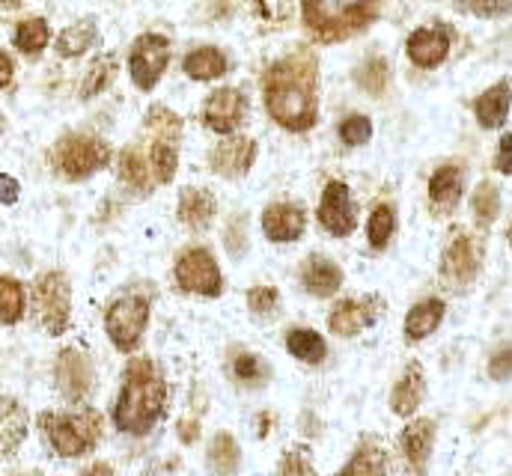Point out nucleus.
Masks as SVG:
<instances>
[{
	"label": "nucleus",
	"instance_id": "1",
	"mask_svg": "<svg viewBox=\"0 0 512 476\" xmlns=\"http://www.w3.org/2000/svg\"><path fill=\"white\" fill-rule=\"evenodd\" d=\"M265 108L289 131H310L316 125V60L307 51H292L268 69Z\"/></svg>",
	"mask_w": 512,
	"mask_h": 476
},
{
	"label": "nucleus",
	"instance_id": "2",
	"mask_svg": "<svg viewBox=\"0 0 512 476\" xmlns=\"http://www.w3.org/2000/svg\"><path fill=\"white\" fill-rule=\"evenodd\" d=\"M167 381L149 357L131 360L123 372L120 396L114 405V423L126 435H146L164 414Z\"/></svg>",
	"mask_w": 512,
	"mask_h": 476
},
{
	"label": "nucleus",
	"instance_id": "3",
	"mask_svg": "<svg viewBox=\"0 0 512 476\" xmlns=\"http://www.w3.org/2000/svg\"><path fill=\"white\" fill-rule=\"evenodd\" d=\"M304 24L319 42H340L361 33L382 9L384 0H301Z\"/></svg>",
	"mask_w": 512,
	"mask_h": 476
},
{
	"label": "nucleus",
	"instance_id": "4",
	"mask_svg": "<svg viewBox=\"0 0 512 476\" xmlns=\"http://www.w3.org/2000/svg\"><path fill=\"white\" fill-rule=\"evenodd\" d=\"M39 426H42L51 450L63 459H78V456L90 453L102 438V420L96 411H84V414L45 411L39 417Z\"/></svg>",
	"mask_w": 512,
	"mask_h": 476
},
{
	"label": "nucleus",
	"instance_id": "5",
	"mask_svg": "<svg viewBox=\"0 0 512 476\" xmlns=\"http://www.w3.org/2000/svg\"><path fill=\"white\" fill-rule=\"evenodd\" d=\"M111 158L114 149L96 134H66L51 149V167L69 182L90 179L93 173L105 170Z\"/></svg>",
	"mask_w": 512,
	"mask_h": 476
},
{
	"label": "nucleus",
	"instance_id": "6",
	"mask_svg": "<svg viewBox=\"0 0 512 476\" xmlns=\"http://www.w3.org/2000/svg\"><path fill=\"white\" fill-rule=\"evenodd\" d=\"M33 319L51 334L60 337L72 322V289L63 271H45L33 283Z\"/></svg>",
	"mask_w": 512,
	"mask_h": 476
},
{
	"label": "nucleus",
	"instance_id": "7",
	"mask_svg": "<svg viewBox=\"0 0 512 476\" xmlns=\"http://www.w3.org/2000/svg\"><path fill=\"white\" fill-rule=\"evenodd\" d=\"M146 128L152 131V149H149V167L152 179L167 185L176 176L179 167V140H182V119L167 108H152L146 117Z\"/></svg>",
	"mask_w": 512,
	"mask_h": 476
},
{
	"label": "nucleus",
	"instance_id": "8",
	"mask_svg": "<svg viewBox=\"0 0 512 476\" xmlns=\"http://www.w3.org/2000/svg\"><path fill=\"white\" fill-rule=\"evenodd\" d=\"M146 322H149V298L146 295H123L105 313L108 340L120 352H134L143 340Z\"/></svg>",
	"mask_w": 512,
	"mask_h": 476
},
{
	"label": "nucleus",
	"instance_id": "9",
	"mask_svg": "<svg viewBox=\"0 0 512 476\" xmlns=\"http://www.w3.org/2000/svg\"><path fill=\"white\" fill-rule=\"evenodd\" d=\"M173 277H176V286L182 292H191V295L218 298L224 292L221 268H218L215 256L206 247H191V250L179 253Z\"/></svg>",
	"mask_w": 512,
	"mask_h": 476
},
{
	"label": "nucleus",
	"instance_id": "10",
	"mask_svg": "<svg viewBox=\"0 0 512 476\" xmlns=\"http://www.w3.org/2000/svg\"><path fill=\"white\" fill-rule=\"evenodd\" d=\"M167 63H170V39H164L161 33H143L134 39L128 54V72L137 90L149 93L167 72Z\"/></svg>",
	"mask_w": 512,
	"mask_h": 476
},
{
	"label": "nucleus",
	"instance_id": "11",
	"mask_svg": "<svg viewBox=\"0 0 512 476\" xmlns=\"http://www.w3.org/2000/svg\"><path fill=\"white\" fill-rule=\"evenodd\" d=\"M319 224L325 233L346 238L358 227V206L346 182H328L319 200Z\"/></svg>",
	"mask_w": 512,
	"mask_h": 476
},
{
	"label": "nucleus",
	"instance_id": "12",
	"mask_svg": "<svg viewBox=\"0 0 512 476\" xmlns=\"http://www.w3.org/2000/svg\"><path fill=\"white\" fill-rule=\"evenodd\" d=\"M480 262H483L480 244L471 236L462 233V236H456L447 244V250H444V256H441V277H444L447 283H453V286L462 289V286H468V283L477 280Z\"/></svg>",
	"mask_w": 512,
	"mask_h": 476
},
{
	"label": "nucleus",
	"instance_id": "13",
	"mask_svg": "<svg viewBox=\"0 0 512 476\" xmlns=\"http://www.w3.org/2000/svg\"><path fill=\"white\" fill-rule=\"evenodd\" d=\"M54 378H57V390L63 393V399L69 402H81L90 396L93 390V363L81 355L78 349H63L54 360Z\"/></svg>",
	"mask_w": 512,
	"mask_h": 476
},
{
	"label": "nucleus",
	"instance_id": "14",
	"mask_svg": "<svg viewBox=\"0 0 512 476\" xmlns=\"http://www.w3.org/2000/svg\"><path fill=\"white\" fill-rule=\"evenodd\" d=\"M382 313V298H343L328 316V328L337 337H358Z\"/></svg>",
	"mask_w": 512,
	"mask_h": 476
},
{
	"label": "nucleus",
	"instance_id": "15",
	"mask_svg": "<svg viewBox=\"0 0 512 476\" xmlns=\"http://www.w3.org/2000/svg\"><path fill=\"white\" fill-rule=\"evenodd\" d=\"M248 114V102L236 87H221L206 99V111L203 119L212 131L218 134H233Z\"/></svg>",
	"mask_w": 512,
	"mask_h": 476
},
{
	"label": "nucleus",
	"instance_id": "16",
	"mask_svg": "<svg viewBox=\"0 0 512 476\" xmlns=\"http://www.w3.org/2000/svg\"><path fill=\"white\" fill-rule=\"evenodd\" d=\"M254 158H256L254 140H251V137H239V134H233V137L221 140V143L212 149L209 164H212V170H215L218 176H224V179H239V176H245V173L254 167Z\"/></svg>",
	"mask_w": 512,
	"mask_h": 476
},
{
	"label": "nucleus",
	"instance_id": "17",
	"mask_svg": "<svg viewBox=\"0 0 512 476\" xmlns=\"http://www.w3.org/2000/svg\"><path fill=\"white\" fill-rule=\"evenodd\" d=\"M405 51H408V57H411L414 66L435 69L450 54V33H447V27H420V30H414L408 36Z\"/></svg>",
	"mask_w": 512,
	"mask_h": 476
},
{
	"label": "nucleus",
	"instance_id": "18",
	"mask_svg": "<svg viewBox=\"0 0 512 476\" xmlns=\"http://www.w3.org/2000/svg\"><path fill=\"white\" fill-rule=\"evenodd\" d=\"M307 230V212L298 203H271L262 212V233L268 241H298Z\"/></svg>",
	"mask_w": 512,
	"mask_h": 476
},
{
	"label": "nucleus",
	"instance_id": "19",
	"mask_svg": "<svg viewBox=\"0 0 512 476\" xmlns=\"http://www.w3.org/2000/svg\"><path fill=\"white\" fill-rule=\"evenodd\" d=\"M215 215H218V200H215L212 191H206V188H185V191L179 194L176 218H179V224H185L188 230H194V233L209 230L212 221H215Z\"/></svg>",
	"mask_w": 512,
	"mask_h": 476
},
{
	"label": "nucleus",
	"instance_id": "20",
	"mask_svg": "<svg viewBox=\"0 0 512 476\" xmlns=\"http://www.w3.org/2000/svg\"><path fill=\"white\" fill-rule=\"evenodd\" d=\"M462 188H465V179H462V170L456 164H444L432 173L429 179V203H432V212L435 215H453L459 200H462Z\"/></svg>",
	"mask_w": 512,
	"mask_h": 476
},
{
	"label": "nucleus",
	"instance_id": "21",
	"mask_svg": "<svg viewBox=\"0 0 512 476\" xmlns=\"http://www.w3.org/2000/svg\"><path fill=\"white\" fill-rule=\"evenodd\" d=\"M432 444H435V423L432 420H411L402 432V453L411 465V471L417 476L426 474V462L432 456Z\"/></svg>",
	"mask_w": 512,
	"mask_h": 476
},
{
	"label": "nucleus",
	"instance_id": "22",
	"mask_svg": "<svg viewBox=\"0 0 512 476\" xmlns=\"http://www.w3.org/2000/svg\"><path fill=\"white\" fill-rule=\"evenodd\" d=\"M301 283L310 295L316 298H331L343 286V271L334 259L328 256H310L301 265Z\"/></svg>",
	"mask_w": 512,
	"mask_h": 476
},
{
	"label": "nucleus",
	"instance_id": "23",
	"mask_svg": "<svg viewBox=\"0 0 512 476\" xmlns=\"http://www.w3.org/2000/svg\"><path fill=\"white\" fill-rule=\"evenodd\" d=\"M423 393H426V378H423V366L420 363H408L402 378L393 384L390 390V408L393 414L399 417H411L420 402H423Z\"/></svg>",
	"mask_w": 512,
	"mask_h": 476
},
{
	"label": "nucleus",
	"instance_id": "24",
	"mask_svg": "<svg viewBox=\"0 0 512 476\" xmlns=\"http://www.w3.org/2000/svg\"><path fill=\"white\" fill-rule=\"evenodd\" d=\"M444 313H447V304L441 298H426V301L414 304L405 316V337L411 343L432 337L438 331V325L444 322Z\"/></svg>",
	"mask_w": 512,
	"mask_h": 476
},
{
	"label": "nucleus",
	"instance_id": "25",
	"mask_svg": "<svg viewBox=\"0 0 512 476\" xmlns=\"http://www.w3.org/2000/svg\"><path fill=\"white\" fill-rule=\"evenodd\" d=\"M27 435V411L12 396H0V456H12Z\"/></svg>",
	"mask_w": 512,
	"mask_h": 476
},
{
	"label": "nucleus",
	"instance_id": "26",
	"mask_svg": "<svg viewBox=\"0 0 512 476\" xmlns=\"http://www.w3.org/2000/svg\"><path fill=\"white\" fill-rule=\"evenodd\" d=\"M474 114H477L483 128H501L510 117V81L504 78L492 90H486L474 102Z\"/></svg>",
	"mask_w": 512,
	"mask_h": 476
},
{
	"label": "nucleus",
	"instance_id": "27",
	"mask_svg": "<svg viewBox=\"0 0 512 476\" xmlns=\"http://www.w3.org/2000/svg\"><path fill=\"white\" fill-rule=\"evenodd\" d=\"M230 60L221 48H197L185 57V75L194 81H215L227 75Z\"/></svg>",
	"mask_w": 512,
	"mask_h": 476
},
{
	"label": "nucleus",
	"instance_id": "28",
	"mask_svg": "<svg viewBox=\"0 0 512 476\" xmlns=\"http://www.w3.org/2000/svg\"><path fill=\"white\" fill-rule=\"evenodd\" d=\"M242 465V450L239 441L230 432H218L209 447V468L215 476H236Z\"/></svg>",
	"mask_w": 512,
	"mask_h": 476
},
{
	"label": "nucleus",
	"instance_id": "29",
	"mask_svg": "<svg viewBox=\"0 0 512 476\" xmlns=\"http://www.w3.org/2000/svg\"><path fill=\"white\" fill-rule=\"evenodd\" d=\"M93 42H96V18H81L57 36L54 48L60 57H81L90 51Z\"/></svg>",
	"mask_w": 512,
	"mask_h": 476
},
{
	"label": "nucleus",
	"instance_id": "30",
	"mask_svg": "<svg viewBox=\"0 0 512 476\" xmlns=\"http://www.w3.org/2000/svg\"><path fill=\"white\" fill-rule=\"evenodd\" d=\"M286 349H289V355L304 360V363H310V366H319V363L328 357V346H325L322 334H316V331H310V328H295V331H289V334H286Z\"/></svg>",
	"mask_w": 512,
	"mask_h": 476
},
{
	"label": "nucleus",
	"instance_id": "31",
	"mask_svg": "<svg viewBox=\"0 0 512 476\" xmlns=\"http://www.w3.org/2000/svg\"><path fill=\"white\" fill-rule=\"evenodd\" d=\"M387 474V456L379 444H361L358 453L346 462V468L337 476H384Z\"/></svg>",
	"mask_w": 512,
	"mask_h": 476
},
{
	"label": "nucleus",
	"instance_id": "32",
	"mask_svg": "<svg viewBox=\"0 0 512 476\" xmlns=\"http://www.w3.org/2000/svg\"><path fill=\"white\" fill-rule=\"evenodd\" d=\"M15 48L24 51V54H39L48 42H51V30H48V21L45 18H27L15 27V36H12Z\"/></svg>",
	"mask_w": 512,
	"mask_h": 476
},
{
	"label": "nucleus",
	"instance_id": "33",
	"mask_svg": "<svg viewBox=\"0 0 512 476\" xmlns=\"http://www.w3.org/2000/svg\"><path fill=\"white\" fill-rule=\"evenodd\" d=\"M24 286L15 277L0 274V325H15L24 316Z\"/></svg>",
	"mask_w": 512,
	"mask_h": 476
},
{
	"label": "nucleus",
	"instance_id": "34",
	"mask_svg": "<svg viewBox=\"0 0 512 476\" xmlns=\"http://www.w3.org/2000/svg\"><path fill=\"white\" fill-rule=\"evenodd\" d=\"M117 75V57L114 54H99L84 78V87H81V99H93L99 96L102 90H108V84L114 81Z\"/></svg>",
	"mask_w": 512,
	"mask_h": 476
},
{
	"label": "nucleus",
	"instance_id": "35",
	"mask_svg": "<svg viewBox=\"0 0 512 476\" xmlns=\"http://www.w3.org/2000/svg\"><path fill=\"white\" fill-rule=\"evenodd\" d=\"M120 179L134 194H149L152 191V179L146 173V164H143V158L131 146L120 152Z\"/></svg>",
	"mask_w": 512,
	"mask_h": 476
},
{
	"label": "nucleus",
	"instance_id": "36",
	"mask_svg": "<svg viewBox=\"0 0 512 476\" xmlns=\"http://www.w3.org/2000/svg\"><path fill=\"white\" fill-rule=\"evenodd\" d=\"M471 206H474V215L480 221V227H492L498 212H501V194L492 182H480L474 197H471Z\"/></svg>",
	"mask_w": 512,
	"mask_h": 476
},
{
	"label": "nucleus",
	"instance_id": "37",
	"mask_svg": "<svg viewBox=\"0 0 512 476\" xmlns=\"http://www.w3.org/2000/svg\"><path fill=\"white\" fill-rule=\"evenodd\" d=\"M393 230H396L393 206H387V203L376 206L373 215H370V221H367V238H370V244H373L376 250L387 247V241L393 238Z\"/></svg>",
	"mask_w": 512,
	"mask_h": 476
},
{
	"label": "nucleus",
	"instance_id": "38",
	"mask_svg": "<svg viewBox=\"0 0 512 476\" xmlns=\"http://www.w3.org/2000/svg\"><path fill=\"white\" fill-rule=\"evenodd\" d=\"M233 375L248 387H262L268 381V363L251 352H239L233 360Z\"/></svg>",
	"mask_w": 512,
	"mask_h": 476
},
{
	"label": "nucleus",
	"instance_id": "39",
	"mask_svg": "<svg viewBox=\"0 0 512 476\" xmlns=\"http://www.w3.org/2000/svg\"><path fill=\"white\" fill-rule=\"evenodd\" d=\"M370 137H373V122H370V117L352 114V117H346L340 122V140L346 146H364V143H370Z\"/></svg>",
	"mask_w": 512,
	"mask_h": 476
},
{
	"label": "nucleus",
	"instance_id": "40",
	"mask_svg": "<svg viewBox=\"0 0 512 476\" xmlns=\"http://www.w3.org/2000/svg\"><path fill=\"white\" fill-rule=\"evenodd\" d=\"M358 84H361L367 93H373V96L384 93V84H387V63H384V60H367V66L358 72Z\"/></svg>",
	"mask_w": 512,
	"mask_h": 476
},
{
	"label": "nucleus",
	"instance_id": "41",
	"mask_svg": "<svg viewBox=\"0 0 512 476\" xmlns=\"http://www.w3.org/2000/svg\"><path fill=\"white\" fill-rule=\"evenodd\" d=\"M459 9L480 18H498L510 12V0H459Z\"/></svg>",
	"mask_w": 512,
	"mask_h": 476
},
{
	"label": "nucleus",
	"instance_id": "42",
	"mask_svg": "<svg viewBox=\"0 0 512 476\" xmlns=\"http://www.w3.org/2000/svg\"><path fill=\"white\" fill-rule=\"evenodd\" d=\"M280 476H316V468L304 450H289L280 462Z\"/></svg>",
	"mask_w": 512,
	"mask_h": 476
},
{
	"label": "nucleus",
	"instance_id": "43",
	"mask_svg": "<svg viewBox=\"0 0 512 476\" xmlns=\"http://www.w3.org/2000/svg\"><path fill=\"white\" fill-rule=\"evenodd\" d=\"M277 301H280V295H277L274 286H254V289L248 292V307L254 310L256 316L271 313V310L277 307Z\"/></svg>",
	"mask_w": 512,
	"mask_h": 476
},
{
	"label": "nucleus",
	"instance_id": "44",
	"mask_svg": "<svg viewBox=\"0 0 512 476\" xmlns=\"http://www.w3.org/2000/svg\"><path fill=\"white\" fill-rule=\"evenodd\" d=\"M254 12L265 21H286L289 18V0H254Z\"/></svg>",
	"mask_w": 512,
	"mask_h": 476
},
{
	"label": "nucleus",
	"instance_id": "45",
	"mask_svg": "<svg viewBox=\"0 0 512 476\" xmlns=\"http://www.w3.org/2000/svg\"><path fill=\"white\" fill-rule=\"evenodd\" d=\"M489 372H492V378H501V381L510 375V349H507V346H501V349H498V357H492Z\"/></svg>",
	"mask_w": 512,
	"mask_h": 476
},
{
	"label": "nucleus",
	"instance_id": "46",
	"mask_svg": "<svg viewBox=\"0 0 512 476\" xmlns=\"http://www.w3.org/2000/svg\"><path fill=\"white\" fill-rule=\"evenodd\" d=\"M498 170H501L504 176H510L512 173V137L510 134H504V137H501V146H498Z\"/></svg>",
	"mask_w": 512,
	"mask_h": 476
},
{
	"label": "nucleus",
	"instance_id": "47",
	"mask_svg": "<svg viewBox=\"0 0 512 476\" xmlns=\"http://www.w3.org/2000/svg\"><path fill=\"white\" fill-rule=\"evenodd\" d=\"M18 194H21V185H18L12 176H0V206L15 203V200H18Z\"/></svg>",
	"mask_w": 512,
	"mask_h": 476
},
{
	"label": "nucleus",
	"instance_id": "48",
	"mask_svg": "<svg viewBox=\"0 0 512 476\" xmlns=\"http://www.w3.org/2000/svg\"><path fill=\"white\" fill-rule=\"evenodd\" d=\"M227 247H230V253H236V256H242L245 253V238H242V221L233 227L230 224V233H227Z\"/></svg>",
	"mask_w": 512,
	"mask_h": 476
},
{
	"label": "nucleus",
	"instance_id": "49",
	"mask_svg": "<svg viewBox=\"0 0 512 476\" xmlns=\"http://www.w3.org/2000/svg\"><path fill=\"white\" fill-rule=\"evenodd\" d=\"M197 432H200L197 420H191V417H188V420H182V423H179V435H182V441H185V444L197 441Z\"/></svg>",
	"mask_w": 512,
	"mask_h": 476
},
{
	"label": "nucleus",
	"instance_id": "50",
	"mask_svg": "<svg viewBox=\"0 0 512 476\" xmlns=\"http://www.w3.org/2000/svg\"><path fill=\"white\" fill-rule=\"evenodd\" d=\"M12 81V60L0 51V90Z\"/></svg>",
	"mask_w": 512,
	"mask_h": 476
},
{
	"label": "nucleus",
	"instance_id": "51",
	"mask_svg": "<svg viewBox=\"0 0 512 476\" xmlns=\"http://www.w3.org/2000/svg\"><path fill=\"white\" fill-rule=\"evenodd\" d=\"M81 476H114V468L108 462H99V465H93L90 471H84Z\"/></svg>",
	"mask_w": 512,
	"mask_h": 476
},
{
	"label": "nucleus",
	"instance_id": "52",
	"mask_svg": "<svg viewBox=\"0 0 512 476\" xmlns=\"http://www.w3.org/2000/svg\"><path fill=\"white\" fill-rule=\"evenodd\" d=\"M3 6H12V3H18V0H0Z\"/></svg>",
	"mask_w": 512,
	"mask_h": 476
}]
</instances>
